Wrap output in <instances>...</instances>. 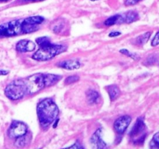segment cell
<instances>
[{
	"label": "cell",
	"mask_w": 159,
	"mask_h": 149,
	"mask_svg": "<svg viewBox=\"0 0 159 149\" xmlns=\"http://www.w3.org/2000/svg\"><path fill=\"white\" fill-rule=\"evenodd\" d=\"M92 1H96V0H92Z\"/></svg>",
	"instance_id": "obj_32"
},
{
	"label": "cell",
	"mask_w": 159,
	"mask_h": 149,
	"mask_svg": "<svg viewBox=\"0 0 159 149\" xmlns=\"http://www.w3.org/2000/svg\"><path fill=\"white\" fill-rule=\"evenodd\" d=\"M140 1H141V0H126L125 5L126 6H132V5L137 4V3L139 2Z\"/></svg>",
	"instance_id": "obj_26"
},
{
	"label": "cell",
	"mask_w": 159,
	"mask_h": 149,
	"mask_svg": "<svg viewBox=\"0 0 159 149\" xmlns=\"http://www.w3.org/2000/svg\"><path fill=\"white\" fill-rule=\"evenodd\" d=\"M61 76L57 75V74H44V82L45 87H49L51 85L57 83L60 79H61Z\"/></svg>",
	"instance_id": "obj_14"
},
{
	"label": "cell",
	"mask_w": 159,
	"mask_h": 149,
	"mask_svg": "<svg viewBox=\"0 0 159 149\" xmlns=\"http://www.w3.org/2000/svg\"><path fill=\"white\" fill-rule=\"evenodd\" d=\"M27 133V126L20 121H13L8 130V134L10 138H17Z\"/></svg>",
	"instance_id": "obj_7"
},
{
	"label": "cell",
	"mask_w": 159,
	"mask_h": 149,
	"mask_svg": "<svg viewBox=\"0 0 159 149\" xmlns=\"http://www.w3.org/2000/svg\"><path fill=\"white\" fill-rule=\"evenodd\" d=\"M24 2H36V1H41V0H23Z\"/></svg>",
	"instance_id": "obj_30"
},
{
	"label": "cell",
	"mask_w": 159,
	"mask_h": 149,
	"mask_svg": "<svg viewBox=\"0 0 159 149\" xmlns=\"http://www.w3.org/2000/svg\"><path fill=\"white\" fill-rule=\"evenodd\" d=\"M44 21V18L40 16H30L23 20L22 22V30L23 34L34 32L39 28V25Z\"/></svg>",
	"instance_id": "obj_6"
},
{
	"label": "cell",
	"mask_w": 159,
	"mask_h": 149,
	"mask_svg": "<svg viewBox=\"0 0 159 149\" xmlns=\"http://www.w3.org/2000/svg\"><path fill=\"white\" fill-rule=\"evenodd\" d=\"M120 17V15H119V14H118V15L113 16H111V17H110V18L107 19V20L105 21V23H104V24L107 26H113V25L119 23Z\"/></svg>",
	"instance_id": "obj_19"
},
{
	"label": "cell",
	"mask_w": 159,
	"mask_h": 149,
	"mask_svg": "<svg viewBox=\"0 0 159 149\" xmlns=\"http://www.w3.org/2000/svg\"><path fill=\"white\" fill-rule=\"evenodd\" d=\"M26 87V93L34 94L45 87L44 74H34L23 80Z\"/></svg>",
	"instance_id": "obj_4"
},
{
	"label": "cell",
	"mask_w": 159,
	"mask_h": 149,
	"mask_svg": "<svg viewBox=\"0 0 159 149\" xmlns=\"http://www.w3.org/2000/svg\"><path fill=\"white\" fill-rule=\"evenodd\" d=\"M57 66L65 68V69L74 70L80 68L81 64L78 60H67L58 63Z\"/></svg>",
	"instance_id": "obj_13"
},
{
	"label": "cell",
	"mask_w": 159,
	"mask_h": 149,
	"mask_svg": "<svg viewBox=\"0 0 159 149\" xmlns=\"http://www.w3.org/2000/svg\"><path fill=\"white\" fill-rule=\"evenodd\" d=\"M120 53H123V54H127V55H128L129 57H131L132 58H134V59H137L136 56H135L134 54H132L131 53L129 52V51H127V50H126V49L120 50Z\"/></svg>",
	"instance_id": "obj_25"
},
{
	"label": "cell",
	"mask_w": 159,
	"mask_h": 149,
	"mask_svg": "<svg viewBox=\"0 0 159 149\" xmlns=\"http://www.w3.org/2000/svg\"><path fill=\"white\" fill-rule=\"evenodd\" d=\"M36 47V44L31 40H22L17 43L16 50L17 51L21 53L30 52L33 51Z\"/></svg>",
	"instance_id": "obj_9"
},
{
	"label": "cell",
	"mask_w": 159,
	"mask_h": 149,
	"mask_svg": "<svg viewBox=\"0 0 159 149\" xmlns=\"http://www.w3.org/2000/svg\"><path fill=\"white\" fill-rule=\"evenodd\" d=\"M10 0H0V2H9Z\"/></svg>",
	"instance_id": "obj_31"
},
{
	"label": "cell",
	"mask_w": 159,
	"mask_h": 149,
	"mask_svg": "<svg viewBox=\"0 0 159 149\" xmlns=\"http://www.w3.org/2000/svg\"><path fill=\"white\" fill-rule=\"evenodd\" d=\"M151 148H159V132L155 133L150 143Z\"/></svg>",
	"instance_id": "obj_21"
},
{
	"label": "cell",
	"mask_w": 159,
	"mask_h": 149,
	"mask_svg": "<svg viewBox=\"0 0 159 149\" xmlns=\"http://www.w3.org/2000/svg\"><path fill=\"white\" fill-rule=\"evenodd\" d=\"M37 116L40 124L43 128H48L56 120L59 114V110L54 101L44 99L37 105Z\"/></svg>",
	"instance_id": "obj_1"
},
{
	"label": "cell",
	"mask_w": 159,
	"mask_h": 149,
	"mask_svg": "<svg viewBox=\"0 0 159 149\" xmlns=\"http://www.w3.org/2000/svg\"><path fill=\"white\" fill-rule=\"evenodd\" d=\"M69 147H73V148H79V147H82L80 144H78V143H75V144L72 146H70Z\"/></svg>",
	"instance_id": "obj_28"
},
{
	"label": "cell",
	"mask_w": 159,
	"mask_h": 149,
	"mask_svg": "<svg viewBox=\"0 0 159 149\" xmlns=\"http://www.w3.org/2000/svg\"><path fill=\"white\" fill-rule=\"evenodd\" d=\"M65 22L62 20H59L57 21H56L54 23V25H52V30L54 33H56V34H59V33L61 32L64 29V27H65Z\"/></svg>",
	"instance_id": "obj_17"
},
{
	"label": "cell",
	"mask_w": 159,
	"mask_h": 149,
	"mask_svg": "<svg viewBox=\"0 0 159 149\" xmlns=\"http://www.w3.org/2000/svg\"><path fill=\"white\" fill-rule=\"evenodd\" d=\"M91 142L94 147L96 148H104L107 147V144L101 138V129H99L95 132L91 138Z\"/></svg>",
	"instance_id": "obj_11"
},
{
	"label": "cell",
	"mask_w": 159,
	"mask_h": 149,
	"mask_svg": "<svg viewBox=\"0 0 159 149\" xmlns=\"http://www.w3.org/2000/svg\"><path fill=\"white\" fill-rule=\"evenodd\" d=\"M26 134L23 135L21 137H19L17 138L16 141V146L17 147H23V146L26 144Z\"/></svg>",
	"instance_id": "obj_22"
},
{
	"label": "cell",
	"mask_w": 159,
	"mask_h": 149,
	"mask_svg": "<svg viewBox=\"0 0 159 149\" xmlns=\"http://www.w3.org/2000/svg\"><path fill=\"white\" fill-rule=\"evenodd\" d=\"M107 92H108L109 95H110V99L112 101H114L119 97L120 94V88H118V86L115 85H110V86H107Z\"/></svg>",
	"instance_id": "obj_15"
},
{
	"label": "cell",
	"mask_w": 159,
	"mask_h": 149,
	"mask_svg": "<svg viewBox=\"0 0 159 149\" xmlns=\"http://www.w3.org/2000/svg\"><path fill=\"white\" fill-rule=\"evenodd\" d=\"M151 35H152V33L151 32H147L145 34H142L141 36L138 37L136 39V43L139 45H143L144 43H146L148 42V40L150 38Z\"/></svg>",
	"instance_id": "obj_18"
},
{
	"label": "cell",
	"mask_w": 159,
	"mask_h": 149,
	"mask_svg": "<svg viewBox=\"0 0 159 149\" xmlns=\"http://www.w3.org/2000/svg\"><path fill=\"white\" fill-rule=\"evenodd\" d=\"M138 14L135 11H129L124 15H120L119 23H131L138 20Z\"/></svg>",
	"instance_id": "obj_12"
},
{
	"label": "cell",
	"mask_w": 159,
	"mask_h": 149,
	"mask_svg": "<svg viewBox=\"0 0 159 149\" xmlns=\"http://www.w3.org/2000/svg\"><path fill=\"white\" fill-rule=\"evenodd\" d=\"M36 42H37V43L40 47L48 46V45H50L51 43L50 39L47 37H39V38H37V40H36Z\"/></svg>",
	"instance_id": "obj_20"
},
{
	"label": "cell",
	"mask_w": 159,
	"mask_h": 149,
	"mask_svg": "<svg viewBox=\"0 0 159 149\" xmlns=\"http://www.w3.org/2000/svg\"><path fill=\"white\" fill-rule=\"evenodd\" d=\"M145 124L144 122L143 118L139 117L137 120V122L134 127L132 128L131 131L130 133V136L131 138H138V136L142 134L145 130Z\"/></svg>",
	"instance_id": "obj_10"
},
{
	"label": "cell",
	"mask_w": 159,
	"mask_h": 149,
	"mask_svg": "<svg viewBox=\"0 0 159 149\" xmlns=\"http://www.w3.org/2000/svg\"><path fill=\"white\" fill-rule=\"evenodd\" d=\"M131 122V117L130 116H123L118 118L114 123V129L118 133H123L125 132L129 124Z\"/></svg>",
	"instance_id": "obj_8"
},
{
	"label": "cell",
	"mask_w": 159,
	"mask_h": 149,
	"mask_svg": "<svg viewBox=\"0 0 159 149\" xmlns=\"http://www.w3.org/2000/svg\"><path fill=\"white\" fill-rule=\"evenodd\" d=\"M79 80V77L78 75H71L67 78L65 79V84L66 85H70V84L75 83V82H78Z\"/></svg>",
	"instance_id": "obj_23"
},
{
	"label": "cell",
	"mask_w": 159,
	"mask_h": 149,
	"mask_svg": "<svg viewBox=\"0 0 159 149\" xmlns=\"http://www.w3.org/2000/svg\"><path fill=\"white\" fill-rule=\"evenodd\" d=\"M9 73L8 71H4V70H0V75H6Z\"/></svg>",
	"instance_id": "obj_29"
},
{
	"label": "cell",
	"mask_w": 159,
	"mask_h": 149,
	"mask_svg": "<svg viewBox=\"0 0 159 149\" xmlns=\"http://www.w3.org/2000/svg\"><path fill=\"white\" fill-rule=\"evenodd\" d=\"M23 20H15L0 26V37H9L23 34Z\"/></svg>",
	"instance_id": "obj_5"
},
{
	"label": "cell",
	"mask_w": 159,
	"mask_h": 149,
	"mask_svg": "<svg viewBox=\"0 0 159 149\" xmlns=\"http://www.w3.org/2000/svg\"><path fill=\"white\" fill-rule=\"evenodd\" d=\"M65 47L63 45L52 44L42 47L37 51H36L32 56L33 59L36 61H48L53 58L57 54L65 51Z\"/></svg>",
	"instance_id": "obj_2"
},
{
	"label": "cell",
	"mask_w": 159,
	"mask_h": 149,
	"mask_svg": "<svg viewBox=\"0 0 159 149\" xmlns=\"http://www.w3.org/2000/svg\"><path fill=\"white\" fill-rule=\"evenodd\" d=\"M26 93V87L23 80H15L6 86L5 94L12 100L21 99Z\"/></svg>",
	"instance_id": "obj_3"
},
{
	"label": "cell",
	"mask_w": 159,
	"mask_h": 149,
	"mask_svg": "<svg viewBox=\"0 0 159 149\" xmlns=\"http://www.w3.org/2000/svg\"><path fill=\"white\" fill-rule=\"evenodd\" d=\"M120 33L117 32V31H113V32H111L110 34H109V37H117V36L120 35Z\"/></svg>",
	"instance_id": "obj_27"
},
{
	"label": "cell",
	"mask_w": 159,
	"mask_h": 149,
	"mask_svg": "<svg viewBox=\"0 0 159 149\" xmlns=\"http://www.w3.org/2000/svg\"><path fill=\"white\" fill-rule=\"evenodd\" d=\"M158 44H159V31L156 34H155V37H154L153 40H152V45L153 47L157 46V45Z\"/></svg>",
	"instance_id": "obj_24"
},
{
	"label": "cell",
	"mask_w": 159,
	"mask_h": 149,
	"mask_svg": "<svg viewBox=\"0 0 159 149\" xmlns=\"http://www.w3.org/2000/svg\"><path fill=\"white\" fill-rule=\"evenodd\" d=\"M87 99L89 103H96L99 99V94L95 90H89L87 92Z\"/></svg>",
	"instance_id": "obj_16"
}]
</instances>
